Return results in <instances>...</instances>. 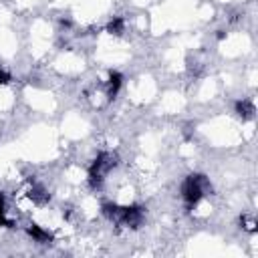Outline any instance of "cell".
<instances>
[{
	"label": "cell",
	"instance_id": "6da1fadb",
	"mask_svg": "<svg viewBox=\"0 0 258 258\" xmlns=\"http://www.w3.org/2000/svg\"><path fill=\"white\" fill-rule=\"evenodd\" d=\"M210 190H212V186H210L208 180H206V176L192 174V176L186 178V182L182 186V198L186 200L188 206H196Z\"/></svg>",
	"mask_w": 258,
	"mask_h": 258
},
{
	"label": "cell",
	"instance_id": "7a4b0ae2",
	"mask_svg": "<svg viewBox=\"0 0 258 258\" xmlns=\"http://www.w3.org/2000/svg\"><path fill=\"white\" fill-rule=\"evenodd\" d=\"M115 166H117L115 156H111V153H107V151L99 153V156L95 158V162H93V166H91V170H89V184H91V188L93 190L101 188L103 180H105V174L111 172Z\"/></svg>",
	"mask_w": 258,
	"mask_h": 258
},
{
	"label": "cell",
	"instance_id": "3957f363",
	"mask_svg": "<svg viewBox=\"0 0 258 258\" xmlns=\"http://www.w3.org/2000/svg\"><path fill=\"white\" fill-rule=\"evenodd\" d=\"M117 222H121L127 228H139L143 222V208H139V206H125V208L119 210Z\"/></svg>",
	"mask_w": 258,
	"mask_h": 258
},
{
	"label": "cell",
	"instance_id": "277c9868",
	"mask_svg": "<svg viewBox=\"0 0 258 258\" xmlns=\"http://www.w3.org/2000/svg\"><path fill=\"white\" fill-rule=\"evenodd\" d=\"M26 234H28L34 242H40V244H48L50 240H53V234L46 232V230H42L38 224H30V226L26 228Z\"/></svg>",
	"mask_w": 258,
	"mask_h": 258
},
{
	"label": "cell",
	"instance_id": "5b68a950",
	"mask_svg": "<svg viewBox=\"0 0 258 258\" xmlns=\"http://www.w3.org/2000/svg\"><path fill=\"white\" fill-rule=\"evenodd\" d=\"M121 85H123V75L117 73V71H111V73H109V81H107V95L113 99V97L119 93Z\"/></svg>",
	"mask_w": 258,
	"mask_h": 258
},
{
	"label": "cell",
	"instance_id": "8992f818",
	"mask_svg": "<svg viewBox=\"0 0 258 258\" xmlns=\"http://www.w3.org/2000/svg\"><path fill=\"white\" fill-rule=\"evenodd\" d=\"M236 113H238V117H242V119H252L254 113H256V109H254V105H252L250 101L242 99V101L236 103Z\"/></svg>",
	"mask_w": 258,
	"mask_h": 258
},
{
	"label": "cell",
	"instance_id": "52a82bcc",
	"mask_svg": "<svg viewBox=\"0 0 258 258\" xmlns=\"http://www.w3.org/2000/svg\"><path fill=\"white\" fill-rule=\"evenodd\" d=\"M30 200L36 202V204H46V202H48V194H46V190H44L42 186H32V190H30Z\"/></svg>",
	"mask_w": 258,
	"mask_h": 258
},
{
	"label": "cell",
	"instance_id": "ba28073f",
	"mask_svg": "<svg viewBox=\"0 0 258 258\" xmlns=\"http://www.w3.org/2000/svg\"><path fill=\"white\" fill-rule=\"evenodd\" d=\"M6 200H4V194H0V226H4V228H12L14 222L6 218Z\"/></svg>",
	"mask_w": 258,
	"mask_h": 258
},
{
	"label": "cell",
	"instance_id": "9c48e42d",
	"mask_svg": "<svg viewBox=\"0 0 258 258\" xmlns=\"http://www.w3.org/2000/svg\"><path fill=\"white\" fill-rule=\"evenodd\" d=\"M119 210H121V206H117V204H105L103 206V214H105L109 220H115V222L119 218Z\"/></svg>",
	"mask_w": 258,
	"mask_h": 258
},
{
	"label": "cell",
	"instance_id": "30bf717a",
	"mask_svg": "<svg viewBox=\"0 0 258 258\" xmlns=\"http://www.w3.org/2000/svg\"><path fill=\"white\" fill-rule=\"evenodd\" d=\"M123 28H125V20L123 18H113L109 24H107V32L109 34H121L123 32Z\"/></svg>",
	"mask_w": 258,
	"mask_h": 258
},
{
	"label": "cell",
	"instance_id": "8fae6325",
	"mask_svg": "<svg viewBox=\"0 0 258 258\" xmlns=\"http://www.w3.org/2000/svg\"><path fill=\"white\" fill-rule=\"evenodd\" d=\"M240 224H242V228L248 230V232H254V230H256V222H254V218H250V216H242V218H240Z\"/></svg>",
	"mask_w": 258,
	"mask_h": 258
},
{
	"label": "cell",
	"instance_id": "7c38bea8",
	"mask_svg": "<svg viewBox=\"0 0 258 258\" xmlns=\"http://www.w3.org/2000/svg\"><path fill=\"white\" fill-rule=\"evenodd\" d=\"M10 81V75L6 71H0V85H6Z\"/></svg>",
	"mask_w": 258,
	"mask_h": 258
}]
</instances>
